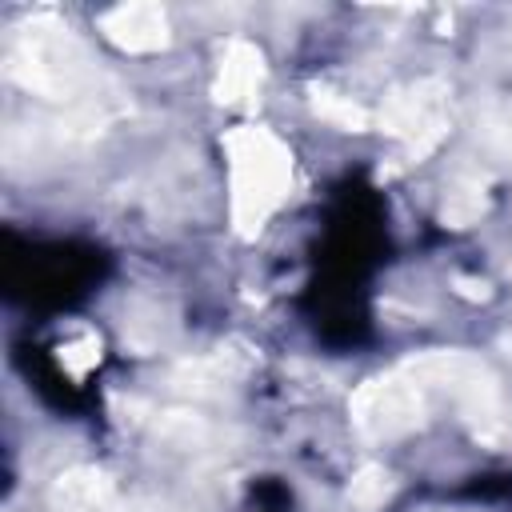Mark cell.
<instances>
[{"mask_svg": "<svg viewBox=\"0 0 512 512\" xmlns=\"http://www.w3.org/2000/svg\"><path fill=\"white\" fill-rule=\"evenodd\" d=\"M228 156V216L236 236L252 240L276 216L292 188V152L264 124H240L224 136Z\"/></svg>", "mask_w": 512, "mask_h": 512, "instance_id": "obj_1", "label": "cell"}, {"mask_svg": "<svg viewBox=\"0 0 512 512\" xmlns=\"http://www.w3.org/2000/svg\"><path fill=\"white\" fill-rule=\"evenodd\" d=\"M440 404V384L428 368V356H412L384 376L364 380L352 392V424L364 440H400L428 424L432 408Z\"/></svg>", "mask_w": 512, "mask_h": 512, "instance_id": "obj_2", "label": "cell"}, {"mask_svg": "<svg viewBox=\"0 0 512 512\" xmlns=\"http://www.w3.org/2000/svg\"><path fill=\"white\" fill-rule=\"evenodd\" d=\"M8 76L36 96L72 100L92 80V68H88L84 44L72 36L68 24L32 20L28 28L16 32L8 48Z\"/></svg>", "mask_w": 512, "mask_h": 512, "instance_id": "obj_3", "label": "cell"}, {"mask_svg": "<svg viewBox=\"0 0 512 512\" xmlns=\"http://www.w3.org/2000/svg\"><path fill=\"white\" fill-rule=\"evenodd\" d=\"M444 112H448V84L428 76V80L404 84L392 96H384V104L376 112V124L384 132H392L396 140H404L408 156L420 160L444 140V132H448Z\"/></svg>", "mask_w": 512, "mask_h": 512, "instance_id": "obj_4", "label": "cell"}, {"mask_svg": "<svg viewBox=\"0 0 512 512\" xmlns=\"http://www.w3.org/2000/svg\"><path fill=\"white\" fill-rule=\"evenodd\" d=\"M100 32L104 40H112L120 52H136V56H148V52H160L168 48L172 32H168V16L160 4H116L100 16Z\"/></svg>", "mask_w": 512, "mask_h": 512, "instance_id": "obj_5", "label": "cell"}, {"mask_svg": "<svg viewBox=\"0 0 512 512\" xmlns=\"http://www.w3.org/2000/svg\"><path fill=\"white\" fill-rule=\"evenodd\" d=\"M48 512H124V500L108 472L80 464V468H68L52 484Z\"/></svg>", "mask_w": 512, "mask_h": 512, "instance_id": "obj_6", "label": "cell"}, {"mask_svg": "<svg viewBox=\"0 0 512 512\" xmlns=\"http://www.w3.org/2000/svg\"><path fill=\"white\" fill-rule=\"evenodd\" d=\"M260 84H264V52L248 40H232L220 56V72H216V84H212L216 104H224V108L252 104Z\"/></svg>", "mask_w": 512, "mask_h": 512, "instance_id": "obj_7", "label": "cell"}, {"mask_svg": "<svg viewBox=\"0 0 512 512\" xmlns=\"http://www.w3.org/2000/svg\"><path fill=\"white\" fill-rule=\"evenodd\" d=\"M312 108H316L320 120H328V124H336V128H344V132H364V128H372V112L360 108V104H356L352 96H344V92L312 88Z\"/></svg>", "mask_w": 512, "mask_h": 512, "instance_id": "obj_8", "label": "cell"}, {"mask_svg": "<svg viewBox=\"0 0 512 512\" xmlns=\"http://www.w3.org/2000/svg\"><path fill=\"white\" fill-rule=\"evenodd\" d=\"M484 204H488L484 180H480V176H460V180L448 188L440 216H444V224H452V228H468L472 220H480Z\"/></svg>", "mask_w": 512, "mask_h": 512, "instance_id": "obj_9", "label": "cell"}, {"mask_svg": "<svg viewBox=\"0 0 512 512\" xmlns=\"http://www.w3.org/2000/svg\"><path fill=\"white\" fill-rule=\"evenodd\" d=\"M388 496H392V476H388L380 464H364V468L352 476V484H348V504L360 508V512L380 508Z\"/></svg>", "mask_w": 512, "mask_h": 512, "instance_id": "obj_10", "label": "cell"}, {"mask_svg": "<svg viewBox=\"0 0 512 512\" xmlns=\"http://www.w3.org/2000/svg\"><path fill=\"white\" fill-rule=\"evenodd\" d=\"M60 364H64L72 376H84L88 368H96V364H100V340H96L92 332H84V336H76V340L60 344Z\"/></svg>", "mask_w": 512, "mask_h": 512, "instance_id": "obj_11", "label": "cell"}]
</instances>
